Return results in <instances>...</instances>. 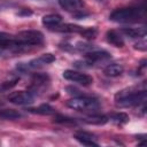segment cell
I'll return each mask as SVG.
<instances>
[{"label": "cell", "instance_id": "obj_21", "mask_svg": "<svg viewBox=\"0 0 147 147\" xmlns=\"http://www.w3.org/2000/svg\"><path fill=\"white\" fill-rule=\"evenodd\" d=\"M55 123H59V124H64V125H76L77 122L75 118H70V117H67V116H56L55 119H54Z\"/></svg>", "mask_w": 147, "mask_h": 147}, {"label": "cell", "instance_id": "obj_4", "mask_svg": "<svg viewBox=\"0 0 147 147\" xmlns=\"http://www.w3.org/2000/svg\"><path fill=\"white\" fill-rule=\"evenodd\" d=\"M67 106L78 111H96L100 108V102L90 96H75L67 102Z\"/></svg>", "mask_w": 147, "mask_h": 147}, {"label": "cell", "instance_id": "obj_20", "mask_svg": "<svg viewBox=\"0 0 147 147\" xmlns=\"http://www.w3.org/2000/svg\"><path fill=\"white\" fill-rule=\"evenodd\" d=\"M110 119L117 124H123V123H126L129 121V116L124 113H116V114H113L110 116Z\"/></svg>", "mask_w": 147, "mask_h": 147}, {"label": "cell", "instance_id": "obj_24", "mask_svg": "<svg viewBox=\"0 0 147 147\" xmlns=\"http://www.w3.org/2000/svg\"><path fill=\"white\" fill-rule=\"evenodd\" d=\"M134 48L136 49H139V51H146L147 49V44H146V41L145 40H141L140 42H138V44H136L134 45Z\"/></svg>", "mask_w": 147, "mask_h": 147}, {"label": "cell", "instance_id": "obj_10", "mask_svg": "<svg viewBox=\"0 0 147 147\" xmlns=\"http://www.w3.org/2000/svg\"><path fill=\"white\" fill-rule=\"evenodd\" d=\"M59 5L67 11L78 13L84 8V0H57Z\"/></svg>", "mask_w": 147, "mask_h": 147}, {"label": "cell", "instance_id": "obj_2", "mask_svg": "<svg viewBox=\"0 0 147 147\" xmlns=\"http://www.w3.org/2000/svg\"><path fill=\"white\" fill-rule=\"evenodd\" d=\"M146 101V90H122L115 95V103L118 107H134Z\"/></svg>", "mask_w": 147, "mask_h": 147}, {"label": "cell", "instance_id": "obj_17", "mask_svg": "<svg viewBox=\"0 0 147 147\" xmlns=\"http://www.w3.org/2000/svg\"><path fill=\"white\" fill-rule=\"evenodd\" d=\"M28 110L32 114H40V115H51L55 113V109L49 105H41L36 108H29Z\"/></svg>", "mask_w": 147, "mask_h": 147}, {"label": "cell", "instance_id": "obj_23", "mask_svg": "<svg viewBox=\"0 0 147 147\" xmlns=\"http://www.w3.org/2000/svg\"><path fill=\"white\" fill-rule=\"evenodd\" d=\"M18 82V78H14V79H10V80H7V82H3L0 84V92H7L9 91L10 88H13Z\"/></svg>", "mask_w": 147, "mask_h": 147}, {"label": "cell", "instance_id": "obj_13", "mask_svg": "<svg viewBox=\"0 0 147 147\" xmlns=\"http://www.w3.org/2000/svg\"><path fill=\"white\" fill-rule=\"evenodd\" d=\"M83 30V26L76 25V24H70V23H64V24H60L57 26H55L52 31H56V32H64V33H80Z\"/></svg>", "mask_w": 147, "mask_h": 147}, {"label": "cell", "instance_id": "obj_1", "mask_svg": "<svg viewBox=\"0 0 147 147\" xmlns=\"http://www.w3.org/2000/svg\"><path fill=\"white\" fill-rule=\"evenodd\" d=\"M144 17H145V6L117 8L109 15L110 21L117 23H136L141 21Z\"/></svg>", "mask_w": 147, "mask_h": 147}, {"label": "cell", "instance_id": "obj_26", "mask_svg": "<svg viewBox=\"0 0 147 147\" xmlns=\"http://www.w3.org/2000/svg\"><path fill=\"white\" fill-rule=\"evenodd\" d=\"M1 106H2V102H0V107H1Z\"/></svg>", "mask_w": 147, "mask_h": 147}, {"label": "cell", "instance_id": "obj_9", "mask_svg": "<svg viewBox=\"0 0 147 147\" xmlns=\"http://www.w3.org/2000/svg\"><path fill=\"white\" fill-rule=\"evenodd\" d=\"M85 59L87 61V64H94L96 62L110 59V54L106 51H90L85 54Z\"/></svg>", "mask_w": 147, "mask_h": 147}, {"label": "cell", "instance_id": "obj_5", "mask_svg": "<svg viewBox=\"0 0 147 147\" xmlns=\"http://www.w3.org/2000/svg\"><path fill=\"white\" fill-rule=\"evenodd\" d=\"M63 77L67 80L80 84L83 86H88L93 83V78L90 75L80 72V71H76V70H70V69L63 71Z\"/></svg>", "mask_w": 147, "mask_h": 147}, {"label": "cell", "instance_id": "obj_16", "mask_svg": "<svg viewBox=\"0 0 147 147\" xmlns=\"http://www.w3.org/2000/svg\"><path fill=\"white\" fill-rule=\"evenodd\" d=\"M124 71V68L122 64H118V63H111V64H108L105 69H103V74L107 76V77H118L123 74Z\"/></svg>", "mask_w": 147, "mask_h": 147}, {"label": "cell", "instance_id": "obj_14", "mask_svg": "<svg viewBox=\"0 0 147 147\" xmlns=\"http://www.w3.org/2000/svg\"><path fill=\"white\" fill-rule=\"evenodd\" d=\"M106 38H107V41L111 45H114L115 47H123L124 46V40L122 38V36L115 31V30H109L107 31L106 33Z\"/></svg>", "mask_w": 147, "mask_h": 147}, {"label": "cell", "instance_id": "obj_27", "mask_svg": "<svg viewBox=\"0 0 147 147\" xmlns=\"http://www.w3.org/2000/svg\"><path fill=\"white\" fill-rule=\"evenodd\" d=\"M36 1H44V0H36Z\"/></svg>", "mask_w": 147, "mask_h": 147}, {"label": "cell", "instance_id": "obj_7", "mask_svg": "<svg viewBox=\"0 0 147 147\" xmlns=\"http://www.w3.org/2000/svg\"><path fill=\"white\" fill-rule=\"evenodd\" d=\"M49 83V77L46 74H34L31 79L30 85V92H38L40 90H44Z\"/></svg>", "mask_w": 147, "mask_h": 147}, {"label": "cell", "instance_id": "obj_18", "mask_svg": "<svg viewBox=\"0 0 147 147\" xmlns=\"http://www.w3.org/2000/svg\"><path fill=\"white\" fill-rule=\"evenodd\" d=\"M0 117L5 119H16V118L22 117V114L14 109H2L0 110Z\"/></svg>", "mask_w": 147, "mask_h": 147}, {"label": "cell", "instance_id": "obj_8", "mask_svg": "<svg viewBox=\"0 0 147 147\" xmlns=\"http://www.w3.org/2000/svg\"><path fill=\"white\" fill-rule=\"evenodd\" d=\"M74 138L84 146H99V142L96 141L95 136L92 134L91 132L79 130L74 133Z\"/></svg>", "mask_w": 147, "mask_h": 147}, {"label": "cell", "instance_id": "obj_25", "mask_svg": "<svg viewBox=\"0 0 147 147\" xmlns=\"http://www.w3.org/2000/svg\"><path fill=\"white\" fill-rule=\"evenodd\" d=\"M8 51L7 49H5L3 47H1L0 46V56H3V55H6V53H7Z\"/></svg>", "mask_w": 147, "mask_h": 147}, {"label": "cell", "instance_id": "obj_19", "mask_svg": "<svg viewBox=\"0 0 147 147\" xmlns=\"http://www.w3.org/2000/svg\"><path fill=\"white\" fill-rule=\"evenodd\" d=\"M108 121V117L107 116H103V115H98V114H93L92 116H88L85 118V122L88 123V124H105L106 122Z\"/></svg>", "mask_w": 147, "mask_h": 147}, {"label": "cell", "instance_id": "obj_6", "mask_svg": "<svg viewBox=\"0 0 147 147\" xmlns=\"http://www.w3.org/2000/svg\"><path fill=\"white\" fill-rule=\"evenodd\" d=\"M8 101L14 103V105H18V106H25V105H30L33 102V94L30 91H18V92H13L8 95Z\"/></svg>", "mask_w": 147, "mask_h": 147}, {"label": "cell", "instance_id": "obj_3", "mask_svg": "<svg viewBox=\"0 0 147 147\" xmlns=\"http://www.w3.org/2000/svg\"><path fill=\"white\" fill-rule=\"evenodd\" d=\"M15 39L18 42L21 49L24 51L28 47L41 45L44 41V34L38 30H25L18 32L15 36Z\"/></svg>", "mask_w": 147, "mask_h": 147}, {"label": "cell", "instance_id": "obj_12", "mask_svg": "<svg viewBox=\"0 0 147 147\" xmlns=\"http://www.w3.org/2000/svg\"><path fill=\"white\" fill-rule=\"evenodd\" d=\"M41 22L46 28H48L49 30H53L55 26L62 23V17L59 14H48L42 17Z\"/></svg>", "mask_w": 147, "mask_h": 147}, {"label": "cell", "instance_id": "obj_11", "mask_svg": "<svg viewBox=\"0 0 147 147\" xmlns=\"http://www.w3.org/2000/svg\"><path fill=\"white\" fill-rule=\"evenodd\" d=\"M54 61H55V56L53 54H51V53H46V54L40 55L38 59L31 61L30 63H28L26 64V68L28 69H30V68H37V67H40L42 64H49V63H52Z\"/></svg>", "mask_w": 147, "mask_h": 147}, {"label": "cell", "instance_id": "obj_15", "mask_svg": "<svg viewBox=\"0 0 147 147\" xmlns=\"http://www.w3.org/2000/svg\"><path fill=\"white\" fill-rule=\"evenodd\" d=\"M122 33L129 38H142L146 34V29L144 26L141 28H123Z\"/></svg>", "mask_w": 147, "mask_h": 147}, {"label": "cell", "instance_id": "obj_22", "mask_svg": "<svg viewBox=\"0 0 147 147\" xmlns=\"http://www.w3.org/2000/svg\"><path fill=\"white\" fill-rule=\"evenodd\" d=\"M96 33H98V31L95 28H83V30L80 32V34L86 39H94L96 37Z\"/></svg>", "mask_w": 147, "mask_h": 147}]
</instances>
